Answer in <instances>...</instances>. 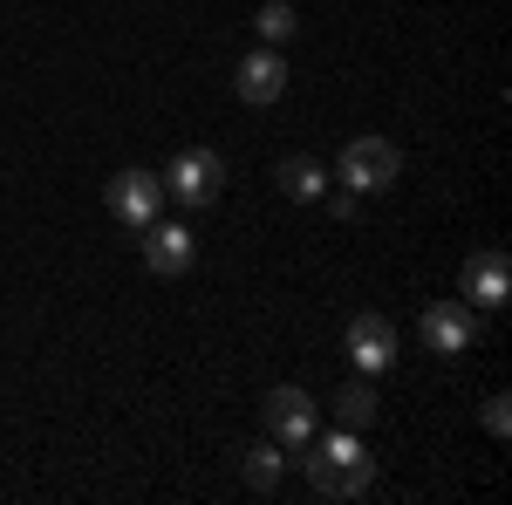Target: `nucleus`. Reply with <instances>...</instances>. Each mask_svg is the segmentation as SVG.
Returning a JSON list of instances; mask_svg holds the SVG:
<instances>
[{
	"label": "nucleus",
	"instance_id": "obj_14",
	"mask_svg": "<svg viewBox=\"0 0 512 505\" xmlns=\"http://www.w3.org/2000/svg\"><path fill=\"white\" fill-rule=\"evenodd\" d=\"M246 485H253V492H274L280 485V451L274 444H253V451H246Z\"/></svg>",
	"mask_w": 512,
	"mask_h": 505
},
{
	"label": "nucleus",
	"instance_id": "obj_13",
	"mask_svg": "<svg viewBox=\"0 0 512 505\" xmlns=\"http://www.w3.org/2000/svg\"><path fill=\"white\" fill-rule=\"evenodd\" d=\"M335 417H342V430H369V424H376V389L349 383L342 396H335Z\"/></svg>",
	"mask_w": 512,
	"mask_h": 505
},
{
	"label": "nucleus",
	"instance_id": "obj_10",
	"mask_svg": "<svg viewBox=\"0 0 512 505\" xmlns=\"http://www.w3.org/2000/svg\"><path fill=\"white\" fill-rule=\"evenodd\" d=\"M465 294H472L478 308H499V301L512 294V267H506V253H499V246H485V253L465 260Z\"/></svg>",
	"mask_w": 512,
	"mask_h": 505
},
{
	"label": "nucleus",
	"instance_id": "obj_8",
	"mask_svg": "<svg viewBox=\"0 0 512 505\" xmlns=\"http://www.w3.org/2000/svg\"><path fill=\"white\" fill-rule=\"evenodd\" d=\"M192 253H198V239L185 233V226H144V267L158 273V280H178V273L192 267Z\"/></svg>",
	"mask_w": 512,
	"mask_h": 505
},
{
	"label": "nucleus",
	"instance_id": "obj_15",
	"mask_svg": "<svg viewBox=\"0 0 512 505\" xmlns=\"http://www.w3.org/2000/svg\"><path fill=\"white\" fill-rule=\"evenodd\" d=\"M485 430H492V437H506V430H512V410H506V396H485Z\"/></svg>",
	"mask_w": 512,
	"mask_h": 505
},
{
	"label": "nucleus",
	"instance_id": "obj_6",
	"mask_svg": "<svg viewBox=\"0 0 512 505\" xmlns=\"http://www.w3.org/2000/svg\"><path fill=\"white\" fill-rule=\"evenodd\" d=\"M233 89H239V103L267 110V103H280V96H287V62H280L274 48H260V55H246V62H239Z\"/></svg>",
	"mask_w": 512,
	"mask_h": 505
},
{
	"label": "nucleus",
	"instance_id": "obj_9",
	"mask_svg": "<svg viewBox=\"0 0 512 505\" xmlns=\"http://www.w3.org/2000/svg\"><path fill=\"white\" fill-rule=\"evenodd\" d=\"M349 355H355L362 376L390 369V362H396V328L383 321V314H355V321H349Z\"/></svg>",
	"mask_w": 512,
	"mask_h": 505
},
{
	"label": "nucleus",
	"instance_id": "obj_3",
	"mask_svg": "<svg viewBox=\"0 0 512 505\" xmlns=\"http://www.w3.org/2000/svg\"><path fill=\"white\" fill-rule=\"evenodd\" d=\"M164 192L178 198V205H212V198L226 192V157L219 151H185L164 171Z\"/></svg>",
	"mask_w": 512,
	"mask_h": 505
},
{
	"label": "nucleus",
	"instance_id": "obj_5",
	"mask_svg": "<svg viewBox=\"0 0 512 505\" xmlns=\"http://www.w3.org/2000/svg\"><path fill=\"white\" fill-rule=\"evenodd\" d=\"M267 424H274V437L280 444H308L315 437V403H308V389H294V383H280V389H267Z\"/></svg>",
	"mask_w": 512,
	"mask_h": 505
},
{
	"label": "nucleus",
	"instance_id": "obj_12",
	"mask_svg": "<svg viewBox=\"0 0 512 505\" xmlns=\"http://www.w3.org/2000/svg\"><path fill=\"white\" fill-rule=\"evenodd\" d=\"M253 28H260V41H294L301 35V14H294V0H267V7H260V14H253Z\"/></svg>",
	"mask_w": 512,
	"mask_h": 505
},
{
	"label": "nucleus",
	"instance_id": "obj_2",
	"mask_svg": "<svg viewBox=\"0 0 512 505\" xmlns=\"http://www.w3.org/2000/svg\"><path fill=\"white\" fill-rule=\"evenodd\" d=\"M396 171H403V151L390 137H349L342 144V185L349 192H383V185H396Z\"/></svg>",
	"mask_w": 512,
	"mask_h": 505
},
{
	"label": "nucleus",
	"instance_id": "obj_1",
	"mask_svg": "<svg viewBox=\"0 0 512 505\" xmlns=\"http://www.w3.org/2000/svg\"><path fill=\"white\" fill-rule=\"evenodd\" d=\"M308 451V485H315V499H362L369 485H376V465H369V451H362V437L355 430H335V437H308L301 444Z\"/></svg>",
	"mask_w": 512,
	"mask_h": 505
},
{
	"label": "nucleus",
	"instance_id": "obj_7",
	"mask_svg": "<svg viewBox=\"0 0 512 505\" xmlns=\"http://www.w3.org/2000/svg\"><path fill=\"white\" fill-rule=\"evenodd\" d=\"M417 335H424V349H437V355H465L478 328H472V308H458V301H437V308H424Z\"/></svg>",
	"mask_w": 512,
	"mask_h": 505
},
{
	"label": "nucleus",
	"instance_id": "obj_11",
	"mask_svg": "<svg viewBox=\"0 0 512 505\" xmlns=\"http://www.w3.org/2000/svg\"><path fill=\"white\" fill-rule=\"evenodd\" d=\"M280 192L287 198H301V205H308V198H321V185H328V178H321V164L315 157H280Z\"/></svg>",
	"mask_w": 512,
	"mask_h": 505
},
{
	"label": "nucleus",
	"instance_id": "obj_4",
	"mask_svg": "<svg viewBox=\"0 0 512 505\" xmlns=\"http://www.w3.org/2000/svg\"><path fill=\"white\" fill-rule=\"evenodd\" d=\"M103 198H110V212H117L123 226H151L158 219V205H164V178L158 171H117L110 185H103Z\"/></svg>",
	"mask_w": 512,
	"mask_h": 505
}]
</instances>
